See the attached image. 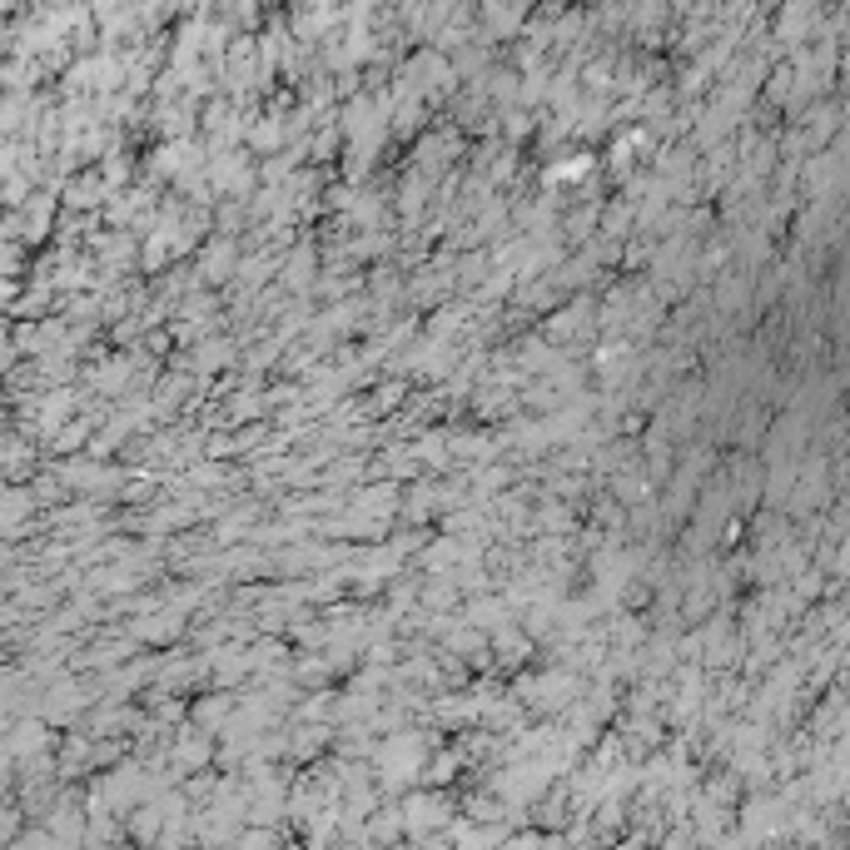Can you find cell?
<instances>
[{"instance_id": "1", "label": "cell", "mask_w": 850, "mask_h": 850, "mask_svg": "<svg viewBox=\"0 0 850 850\" xmlns=\"http://www.w3.org/2000/svg\"><path fill=\"white\" fill-rule=\"evenodd\" d=\"M587 169H592V159H562V164L552 169V179H572V184H577V179H587Z\"/></svg>"}, {"instance_id": "2", "label": "cell", "mask_w": 850, "mask_h": 850, "mask_svg": "<svg viewBox=\"0 0 850 850\" xmlns=\"http://www.w3.org/2000/svg\"><path fill=\"white\" fill-rule=\"evenodd\" d=\"M229 254H234L229 244H214V249H209V274H214V279H219V274L229 269Z\"/></svg>"}]
</instances>
